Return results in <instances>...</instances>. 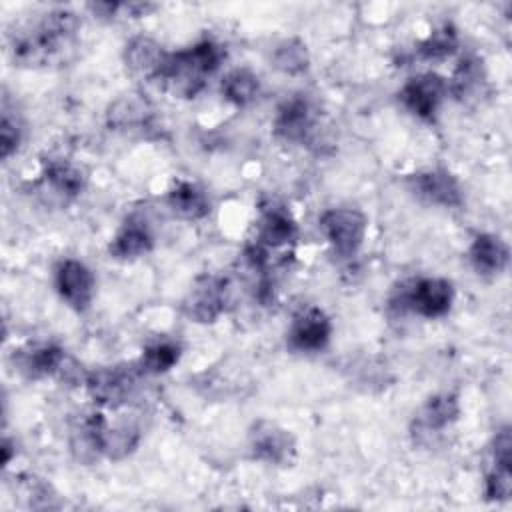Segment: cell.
I'll return each mask as SVG.
<instances>
[{
    "mask_svg": "<svg viewBox=\"0 0 512 512\" xmlns=\"http://www.w3.org/2000/svg\"><path fill=\"white\" fill-rule=\"evenodd\" d=\"M470 266L480 276H498L508 268L510 248L508 244L490 232H480L474 236L468 248Z\"/></svg>",
    "mask_w": 512,
    "mask_h": 512,
    "instance_id": "obj_17",
    "label": "cell"
},
{
    "mask_svg": "<svg viewBox=\"0 0 512 512\" xmlns=\"http://www.w3.org/2000/svg\"><path fill=\"white\" fill-rule=\"evenodd\" d=\"M166 206L170 212L184 220H200L210 214L208 194L190 180H178L166 194Z\"/></svg>",
    "mask_w": 512,
    "mask_h": 512,
    "instance_id": "obj_22",
    "label": "cell"
},
{
    "mask_svg": "<svg viewBox=\"0 0 512 512\" xmlns=\"http://www.w3.org/2000/svg\"><path fill=\"white\" fill-rule=\"evenodd\" d=\"M166 58L168 52L162 48V44L148 36H134L124 48L126 68L144 80H158Z\"/></svg>",
    "mask_w": 512,
    "mask_h": 512,
    "instance_id": "obj_19",
    "label": "cell"
},
{
    "mask_svg": "<svg viewBox=\"0 0 512 512\" xmlns=\"http://www.w3.org/2000/svg\"><path fill=\"white\" fill-rule=\"evenodd\" d=\"M222 96L234 106H246L256 100L260 90L258 76L248 68H234L230 70L220 84Z\"/></svg>",
    "mask_w": 512,
    "mask_h": 512,
    "instance_id": "obj_23",
    "label": "cell"
},
{
    "mask_svg": "<svg viewBox=\"0 0 512 512\" xmlns=\"http://www.w3.org/2000/svg\"><path fill=\"white\" fill-rule=\"evenodd\" d=\"M142 374L138 362L136 364H122V366H106L96 368L86 374L84 386L88 396L106 408H118L128 402L130 394L134 392L136 380Z\"/></svg>",
    "mask_w": 512,
    "mask_h": 512,
    "instance_id": "obj_5",
    "label": "cell"
},
{
    "mask_svg": "<svg viewBox=\"0 0 512 512\" xmlns=\"http://www.w3.org/2000/svg\"><path fill=\"white\" fill-rule=\"evenodd\" d=\"M410 188L414 190V194H418L426 202L438 204L444 208H458L464 202L458 180L444 168L422 170L410 176Z\"/></svg>",
    "mask_w": 512,
    "mask_h": 512,
    "instance_id": "obj_14",
    "label": "cell"
},
{
    "mask_svg": "<svg viewBox=\"0 0 512 512\" xmlns=\"http://www.w3.org/2000/svg\"><path fill=\"white\" fill-rule=\"evenodd\" d=\"M510 494H512V472H510V466L494 464V468L488 472L486 482H484V496H486V500L504 502V500H510Z\"/></svg>",
    "mask_w": 512,
    "mask_h": 512,
    "instance_id": "obj_30",
    "label": "cell"
},
{
    "mask_svg": "<svg viewBox=\"0 0 512 512\" xmlns=\"http://www.w3.org/2000/svg\"><path fill=\"white\" fill-rule=\"evenodd\" d=\"M482 84H484L482 62L478 58H462L458 68L452 74V82L448 84V90L456 98L468 100L482 92Z\"/></svg>",
    "mask_w": 512,
    "mask_h": 512,
    "instance_id": "obj_25",
    "label": "cell"
},
{
    "mask_svg": "<svg viewBox=\"0 0 512 512\" xmlns=\"http://www.w3.org/2000/svg\"><path fill=\"white\" fill-rule=\"evenodd\" d=\"M272 64L276 70L288 76L304 74L310 66V56L306 44L300 38H288L280 42L272 52Z\"/></svg>",
    "mask_w": 512,
    "mask_h": 512,
    "instance_id": "obj_26",
    "label": "cell"
},
{
    "mask_svg": "<svg viewBox=\"0 0 512 512\" xmlns=\"http://www.w3.org/2000/svg\"><path fill=\"white\" fill-rule=\"evenodd\" d=\"M98 442H100L102 456L110 460H124L136 450L140 442V430L134 422L120 420L118 424H110L102 416L100 428H98Z\"/></svg>",
    "mask_w": 512,
    "mask_h": 512,
    "instance_id": "obj_21",
    "label": "cell"
},
{
    "mask_svg": "<svg viewBox=\"0 0 512 512\" xmlns=\"http://www.w3.org/2000/svg\"><path fill=\"white\" fill-rule=\"evenodd\" d=\"M460 416V400L452 392L430 396L414 414V434H440L452 426Z\"/></svg>",
    "mask_w": 512,
    "mask_h": 512,
    "instance_id": "obj_16",
    "label": "cell"
},
{
    "mask_svg": "<svg viewBox=\"0 0 512 512\" xmlns=\"http://www.w3.org/2000/svg\"><path fill=\"white\" fill-rule=\"evenodd\" d=\"M224 310L226 280L214 274L198 276L182 302V312L186 314V318L198 324H210L216 322Z\"/></svg>",
    "mask_w": 512,
    "mask_h": 512,
    "instance_id": "obj_10",
    "label": "cell"
},
{
    "mask_svg": "<svg viewBox=\"0 0 512 512\" xmlns=\"http://www.w3.org/2000/svg\"><path fill=\"white\" fill-rule=\"evenodd\" d=\"M22 142V126L16 118V114L12 116L8 110V104L4 100L2 106V124H0V154L4 160H8L20 146Z\"/></svg>",
    "mask_w": 512,
    "mask_h": 512,
    "instance_id": "obj_29",
    "label": "cell"
},
{
    "mask_svg": "<svg viewBox=\"0 0 512 512\" xmlns=\"http://www.w3.org/2000/svg\"><path fill=\"white\" fill-rule=\"evenodd\" d=\"M154 246V234L140 216H128L110 240L108 252L116 260H134L148 254Z\"/></svg>",
    "mask_w": 512,
    "mask_h": 512,
    "instance_id": "obj_18",
    "label": "cell"
},
{
    "mask_svg": "<svg viewBox=\"0 0 512 512\" xmlns=\"http://www.w3.org/2000/svg\"><path fill=\"white\" fill-rule=\"evenodd\" d=\"M332 336V322L318 306L300 310L288 330V348L294 352L314 354L328 346Z\"/></svg>",
    "mask_w": 512,
    "mask_h": 512,
    "instance_id": "obj_12",
    "label": "cell"
},
{
    "mask_svg": "<svg viewBox=\"0 0 512 512\" xmlns=\"http://www.w3.org/2000/svg\"><path fill=\"white\" fill-rule=\"evenodd\" d=\"M12 448H14V446H12V440L4 436V440H2V464H4V466H8L10 460H12Z\"/></svg>",
    "mask_w": 512,
    "mask_h": 512,
    "instance_id": "obj_32",
    "label": "cell"
},
{
    "mask_svg": "<svg viewBox=\"0 0 512 512\" xmlns=\"http://www.w3.org/2000/svg\"><path fill=\"white\" fill-rule=\"evenodd\" d=\"M492 456H494V464H500V466L512 464V436H510L508 426H504L496 432L494 442H492Z\"/></svg>",
    "mask_w": 512,
    "mask_h": 512,
    "instance_id": "obj_31",
    "label": "cell"
},
{
    "mask_svg": "<svg viewBox=\"0 0 512 512\" xmlns=\"http://www.w3.org/2000/svg\"><path fill=\"white\" fill-rule=\"evenodd\" d=\"M296 234H298V226L288 208L276 202L262 206L260 218L256 224L258 246H262L266 252L284 248L296 240Z\"/></svg>",
    "mask_w": 512,
    "mask_h": 512,
    "instance_id": "obj_15",
    "label": "cell"
},
{
    "mask_svg": "<svg viewBox=\"0 0 512 512\" xmlns=\"http://www.w3.org/2000/svg\"><path fill=\"white\" fill-rule=\"evenodd\" d=\"M448 94V82L436 72L410 76L400 88V102L408 112L424 122H434L438 108Z\"/></svg>",
    "mask_w": 512,
    "mask_h": 512,
    "instance_id": "obj_9",
    "label": "cell"
},
{
    "mask_svg": "<svg viewBox=\"0 0 512 512\" xmlns=\"http://www.w3.org/2000/svg\"><path fill=\"white\" fill-rule=\"evenodd\" d=\"M152 104L146 96L138 92H128L118 96L106 112V122L112 130H140L152 120Z\"/></svg>",
    "mask_w": 512,
    "mask_h": 512,
    "instance_id": "obj_20",
    "label": "cell"
},
{
    "mask_svg": "<svg viewBox=\"0 0 512 512\" xmlns=\"http://www.w3.org/2000/svg\"><path fill=\"white\" fill-rule=\"evenodd\" d=\"M80 20L68 8H54L10 32V52L16 66L42 68L56 64L76 44Z\"/></svg>",
    "mask_w": 512,
    "mask_h": 512,
    "instance_id": "obj_1",
    "label": "cell"
},
{
    "mask_svg": "<svg viewBox=\"0 0 512 512\" xmlns=\"http://www.w3.org/2000/svg\"><path fill=\"white\" fill-rule=\"evenodd\" d=\"M180 344L168 338L156 340L142 350L138 366L142 374H164L180 360Z\"/></svg>",
    "mask_w": 512,
    "mask_h": 512,
    "instance_id": "obj_24",
    "label": "cell"
},
{
    "mask_svg": "<svg viewBox=\"0 0 512 512\" xmlns=\"http://www.w3.org/2000/svg\"><path fill=\"white\" fill-rule=\"evenodd\" d=\"M454 302V286L446 278L424 276L404 282L390 298V306L400 314L412 312L422 318H442Z\"/></svg>",
    "mask_w": 512,
    "mask_h": 512,
    "instance_id": "obj_3",
    "label": "cell"
},
{
    "mask_svg": "<svg viewBox=\"0 0 512 512\" xmlns=\"http://www.w3.org/2000/svg\"><path fill=\"white\" fill-rule=\"evenodd\" d=\"M248 446L252 458L272 464V466H290L296 458V440L294 436L272 420H256L248 434Z\"/></svg>",
    "mask_w": 512,
    "mask_h": 512,
    "instance_id": "obj_7",
    "label": "cell"
},
{
    "mask_svg": "<svg viewBox=\"0 0 512 512\" xmlns=\"http://www.w3.org/2000/svg\"><path fill=\"white\" fill-rule=\"evenodd\" d=\"M274 134L284 142L310 146L318 134V112L312 102L302 94L286 98L276 110Z\"/></svg>",
    "mask_w": 512,
    "mask_h": 512,
    "instance_id": "obj_6",
    "label": "cell"
},
{
    "mask_svg": "<svg viewBox=\"0 0 512 512\" xmlns=\"http://www.w3.org/2000/svg\"><path fill=\"white\" fill-rule=\"evenodd\" d=\"M12 362L22 376L30 380H40L64 372L66 352L54 342H34L14 350Z\"/></svg>",
    "mask_w": 512,
    "mask_h": 512,
    "instance_id": "obj_13",
    "label": "cell"
},
{
    "mask_svg": "<svg viewBox=\"0 0 512 512\" xmlns=\"http://www.w3.org/2000/svg\"><path fill=\"white\" fill-rule=\"evenodd\" d=\"M224 58V50L218 42L206 38L184 50L168 52L158 82L172 96L194 98L212 76Z\"/></svg>",
    "mask_w": 512,
    "mask_h": 512,
    "instance_id": "obj_2",
    "label": "cell"
},
{
    "mask_svg": "<svg viewBox=\"0 0 512 512\" xmlns=\"http://www.w3.org/2000/svg\"><path fill=\"white\" fill-rule=\"evenodd\" d=\"M320 230L338 258H352L364 244L368 232V218L362 210L350 206L328 208L322 212Z\"/></svg>",
    "mask_w": 512,
    "mask_h": 512,
    "instance_id": "obj_4",
    "label": "cell"
},
{
    "mask_svg": "<svg viewBox=\"0 0 512 512\" xmlns=\"http://www.w3.org/2000/svg\"><path fill=\"white\" fill-rule=\"evenodd\" d=\"M84 184V172L76 164L56 158L44 162L42 174L38 178V192L44 202L62 208L82 194Z\"/></svg>",
    "mask_w": 512,
    "mask_h": 512,
    "instance_id": "obj_8",
    "label": "cell"
},
{
    "mask_svg": "<svg viewBox=\"0 0 512 512\" xmlns=\"http://www.w3.org/2000/svg\"><path fill=\"white\" fill-rule=\"evenodd\" d=\"M54 284L60 298L72 310L86 312L90 308L96 292V280L84 262L76 258L60 260L54 270Z\"/></svg>",
    "mask_w": 512,
    "mask_h": 512,
    "instance_id": "obj_11",
    "label": "cell"
},
{
    "mask_svg": "<svg viewBox=\"0 0 512 512\" xmlns=\"http://www.w3.org/2000/svg\"><path fill=\"white\" fill-rule=\"evenodd\" d=\"M18 486L24 490L28 496V506L34 510H44V508H58V494L54 492L52 484L46 482L44 478H38L34 474H22Z\"/></svg>",
    "mask_w": 512,
    "mask_h": 512,
    "instance_id": "obj_28",
    "label": "cell"
},
{
    "mask_svg": "<svg viewBox=\"0 0 512 512\" xmlns=\"http://www.w3.org/2000/svg\"><path fill=\"white\" fill-rule=\"evenodd\" d=\"M458 46V36L452 26H442L434 32L428 34L418 46V54L424 60H444L456 52Z\"/></svg>",
    "mask_w": 512,
    "mask_h": 512,
    "instance_id": "obj_27",
    "label": "cell"
}]
</instances>
